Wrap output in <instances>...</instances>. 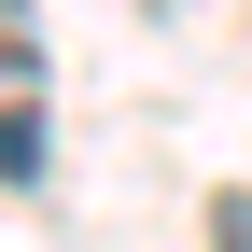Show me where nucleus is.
Instances as JSON below:
<instances>
[{
  "label": "nucleus",
  "mask_w": 252,
  "mask_h": 252,
  "mask_svg": "<svg viewBox=\"0 0 252 252\" xmlns=\"http://www.w3.org/2000/svg\"><path fill=\"white\" fill-rule=\"evenodd\" d=\"M42 154H56L42 140V98H0V182H42Z\"/></svg>",
  "instance_id": "1"
},
{
  "label": "nucleus",
  "mask_w": 252,
  "mask_h": 252,
  "mask_svg": "<svg viewBox=\"0 0 252 252\" xmlns=\"http://www.w3.org/2000/svg\"><path fill=\"white\" fill-rule=\"evenodd\" d=\"M42 56V28H28V0H0V70H28Z\"/></svg>",
  "instance_id": "2"
},
{
  "label": "nucleus",
  "mask_w": 252,
  "mask_h": 252,
  "mask_svg": "<svg viewBox=\"0 0 252 252\" xmlns=\"http://www.w3.org/2000/svg\"><path fill=\"white\" fill-rule=\"evenodd\" d=\"M210 252H252V196H210Z\"/></svg>",
  "instance_id": "3"
}]
</instances>
